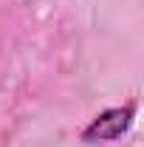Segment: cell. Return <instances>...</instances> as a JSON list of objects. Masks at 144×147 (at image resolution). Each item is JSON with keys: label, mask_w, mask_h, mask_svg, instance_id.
<instances>
[{"label": "cell", "mask_w": 144, "mask_h": 147, "mask_svg": "<svg viewBox=\"0 0 144 147\" xmlns=\"http://www.w3.org/2000/svg\"><path fill=\"white\" fill-rule=\"evenodd\" d=\"M136 116V105H124V108H110L105 113H99L88 127L82 130V142L96 144V142H113L122 133H127V127L133 125Z\"/></svg>", "instance_id": "obj_1"}]
</instances>
